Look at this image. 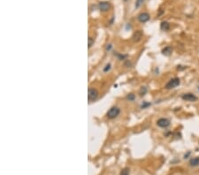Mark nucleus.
I'll return each mask as SVG.
<instances>
[{"mask_svg": "<svg viewBox=\"0 0 199 175\" xmlns=\"http://www.w3.org/2000/svg\"><path fill=\"white\" fill-rule=\"evenodd\" d=\"M120 113V108L117 107V106H113V107H112L111 109H110L109 111H107L106 116H107L108 118H110V120H113V118H117Z\"/></svg>", "mask_w": 199, "mask_h": 175, "instance_id": "obj_1", "label": "nucleus"}, {"mask_svg": "<svg viewBox=\"0 0 199 175\" xmlns=\"http://www.w3.org/2000/svg\"><path fill=\"white\" fill-rule=\"evenodd\" d=\"M98 96H99V93L97 91V89L94 88H88V102H94L96 101L97 98H98Z\"/></svg>", "mask_w": 199, "mask_h": 175, "instance_id": "obj_2", "label": "nucleus"}, {"mask_svg": "<svg viewBox=\"0 0 199 175\" xmlns=\"http://www.w3.org/2000/svg\"><path fill=\"white\" fill-rule=\"evenodd\" d=\"M181 84V81L179 78H174V79L170 80L166 85V89H172V88H176L177 86H179Z\"/></svg>", "mask_w": 199, "mask_h": 175, "instance_id": "obj_3", "label": "nucleus"}, {"mask_svg": "<svg viewBox=\"0 0 199 175\" xmlns=\"http://www.w3.org/2000/svg\"><path fill=\"white\" fill-rule=\"evenodd\" d=\"M157 125L159 127H162V128H166V127L170 126V121L169 120H167L166 118H161L157 121Z\"/></svg>", "mask_w": 199, "mask_h": 175, "instance_id": "obj_4", "label": "nucleus"}, {"mask_svg": "<svg viewBox=\"0 0 199 175\" xmlns=\"http://www.w3.org/2000/svg\"><path fill=\"white\" fill-rule=\"evenodd\" d=\"M181 98L185 101H188V102H195V101L197 100V97L195 96L194 94L192 93H186V94H183Z\"/></svg>", "mask_w": 199, "mask_h": 175, "instance_id": "obj_5", "label": "nucleus"}, {"mask_svg": "<svg viewBox=\"0 0 199 175\" xmlns=\"http://www.w3.org/2000/svg\"><path fill=\"white\" fill-rule=\"evenodd\" d=\"M98 8L99 10L102 11V12H107V11H109L110 8H111V5H110L109 2L103 1L98 4Z\"/></svg>", "mask_w": 199, "mask_h": 175, "instance_id": "obj_6", "label": "nucleus"}, {"mask_svg": "<svg viewBox=\"0 0 199 175\" xmlns=\"http://www.w3.org/2000/svg\"><path fill=\"white\" fill-rule=\"evenodd\" d=\"M137 19L140 21V22L145 23L149 20V19H150V14L147 13V12H142V13H140L139 15H138Z\"/></svg>", "mask_w": 199, "mask_h": 175, "instance_id": "obj_7", "label": "nucleus"}, {"mask_svg": "<svg viewBox=\"0 0 199 175\" xmlns=\"http://www.w3.org/2000/svg\"><path fill=\"white\" fill-rule=\"evenodd\" d=\"M142 32L141 30H138V31H136L135 33L134 34L133 40L135 41V42H139V41L142 39Z\"/></svg>", "mask_w": 199, "mask_h": 175, "instance_id": "obj_8", "label": "nucleus"}, {"mask_svg": "<svg viewBox=\"0 0 199 175\" xmlns=\"http://www.w3.org/2000/svg\"><path fill=\"white\" fill-rule=\"evenodd\" d=\"M189 164L191 166H198L199 165V157L191 158L189 161Z\"/></svg>", "mask_w": 199, "mask_h": 175, "instance_id": "obj_9", "label": "nucleus"}, {"mask_svg": "<svg viewBox=\"0 0 199 175\" xmlns=\"http://www.w3.org/2000/svg\"><path fill=\"white\" fill-rule=\"evenodd\" d=\"M160 27L162 30H164V31H167V30H169V29H170V24L167 22V21H163V22H161Z\"/></svg>", "mask_w": 199, "mask_h": 175, "instance_id": "obj_10", "label": "nucleus"}, {"mask_svg": "<svg viewBox=\"0 0 199 175\" xmlns=\"http://www.w3.org/2000/svg\"><path fill=\"white\" fill-rule=\"evenodd\" d=\"M172 51H173V50H172V48H171V47H169V46L166 47L165 49L162 50V53H163L165 56H170L171 54H172Z\"/></svg>", "mask_w": 199, "mask_h": 175, "instance_id": "obj_11", "label": "nucleus"}, {"mask_svg": "<svg viewBox=\"0 0 199 175\" xmlns=\"http://www.w3.org/2000/svg\"><path fill=\"white\" fill-rule=\"evenodd\" d=\"M144 1H145V0H136V1H135V5L136 9H137V8L141 7L142 4L144 3Z\"/></svg>", "mask_w": 199, "mask_h": 175, "instance_id": "obj_12", "label": "nucleus"}, {"mask_svg": "<svg viewBox=\"0 0 199 175\" xmlns=\"http://www.w3.org/2000/svg\"><path fill=\"white\" fill-rule=\"evenodd\" d=\"M129 169L128 168H124V169L121 170V172H120V175H129Z\"/></svg>", "mask_w": 199, "mask_h": 175, "instance_id": "obj_13", "label": "nucleus"}, {"mask_svg": "<svg viewBox=\"0 0 199 175\" xmlns=\"http://www.w3.org/2000/svg\"><path fill=\"white\" fill-rule=\"evenodd\" d=\"M127 100H129V101H134L135 99V95H134V94H128L127 96Z\"/></svg>", "mask_w": 199, "mask_h": 175, "instance_id": "obj_14", "label": "nucleus"}, {"mask_svg": "<svg viewBox=\"0 0 199 175\" xmlns=\"http://www.w3.org/2000/svg\"><path fill=\"white\" fill-rule=\"evenodd\" d=\"M88 49H90V48H91V46H92L93 44H94V38L88 37Z\"/></svg>", "mask_w": 199, "mask_h": 175, "instance_id": "obj_15", "label": "nucleus"}, {"mask_svg": "<svg viewBox=\"0 0 199 175\" xmlns=\"http://www.w3.org/2000/svg\"><path fill=\"white\" fill-rule=\"evenodd\" d=\"M146 93H147V88L146 87H142L141 90H140V95H141V96H144Z\"/></svg>", "mask_w": 199, "mask_h": 175, "instance_id": "obj_16", "label": "nucleus"}, {"mask_svg": "<svg viewBox=\"0 0 199 175\" xmlns=\"http://www.w3.org/2000/svg\"><path fill=\"white\" fill-rule=\"evenodd\" d=\"M111 67H112L111 64H107L106 66H105V67L104 68V72H105V73H107L108 71H110V69H111Z\"/></svg>", "mask_w": 199, "mask_h": 175, "instance_id": "obj_17", "label": "nucleus"}, {"mask_svg": "<svg viewBox=\"0 0 199 175\" xmlns=\"http://www.w3.org/2000/svg\"><path fill=\"white\" fill-rule=\"evenodd\" d=\"M150 103H142V109H145V108H147V107H148V106H150Z\"/></svg>", "mask_w": 199, "mask_h": 175, "instance_id": "obj_18", "label": "nucleus"}, {"mask_svg": "<svg viewBox=\"0 0 199 175\" xmlns=\"http://www.w3.org/2000/svg\"><path fill=\"white\" fill-rule=\"evenodd\" d=\"M112 49V44H109V46L106 47V51H110Z\"/></svg>", "mask_w": 199, "mask_h": 175, "instance_id": "obj_19", "label": "nucleus"}, {"mask_svg": "<svg viewBox=\"0 0 199 175\" xmlns=\"http://www.w3.org/2000/svg\"><path fill=\"white\" fill-rule=\"evenodd\" d=\"M124 1H127V0H124Z\"/></svg>", "mask_w": 199, "mask_h": 175, "instance_id": "obj_20", "label": "nucleus"}]
</instances>
